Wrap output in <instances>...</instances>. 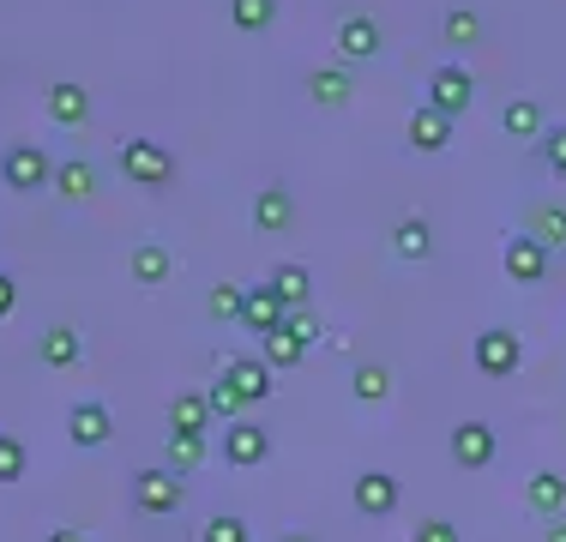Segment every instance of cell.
<instances>
[{
  "mask_svg": "<svg viewBox=\"0 0 566 542\" xmlns=\"http://www.w3.org/2000/svg\"><path fill=\"white\" fill-rule=\"evenodd\" d=\"M115 169L127 175L133 187H151V194H164V187L175 181V157L157 139H120L115 145Z\"/></svg>",
  "mask_w": 566,
  "mask_h": 542,
  "instance_id": "cell-1",
  "label": "cell"
},
{
  "mask_svg": "<svg viewBox=\"0 0 566 542\" xmlns=\"http://www.w3.org/2000/svg\"><path fill=\"white\" fill-rule=\"evenodd\" d=\"M0 181H7L12 194H43V187L55 181V157L36 139H12L7 152H0Z\"/></svg>",
  "mask_w": 566,
  "mask_h": 542,
  "instance_id": "cell-2",
  "label": "cell"
},
{
  "mask_svg": "<svg viewBox=\"0 0 566 542\" xmlns=\"http://www.w3.org/2000/svg\"><path fill=\"white\" fill-rule=\"evenodd\" d=\"M181 500H187V482L175 477L169 465L133 470V507H139L145 519H169V512H181Z\"/></svg>",
  "mask_w": 566,
  "mask_h": 542,
  "instance_id": "cell-3",
  "label": "cell"
},
{
  "mask_svg": "<svg viewBox=\"0 0 566 542\" xmlns=\"http://www.w3.org/2000/svg\"><path fill=\"white\" fill-rule=\"evenodd\" d=\"M470 356H476V368L489 379H506V374H518L524 344H518V332H506V325H482L476 344H470Z\"/></svg>",
  "mask_w": 566,
  "mask_h": 542,
  "instance_id": "cell-4",
  "label": "cell"
},
{
  "mask_svg": "<svg viewBox=\"0 0 566 542\" xmlns=\"http://www.w3.org/2000/svg\"><path fill=\"white\" fill-rule=\"evenodd\" d=\"M272 458V428L253 423V416H241V423H223V465L235 470H253Z\"/></svg>",
  "mask_w": 566,
  "mask_h": 542,
  "instance_id": "cell-5",
  "label": "cell"
},
{
  "mask_svg": "<svg viewBox=\"0 0 566 542\" xmlns=\"http://www.w3.org/2000/svg\"><path fill=\"white\" fill-rule=\"evenodd\" d=\"M470 103H476V79H470L464 66L447 61V66H434V73H428V108H434V115L458 121Z\"/></svg>",
  "mask_w": 566,
  "mask_h": 542,
  "instance_id": "cell-6",
  "label": "cell"
},
{
  "mask_svg": "<svg viewBox=\"0 0 566 542\" xmlns=\"http://www.w3.org/2000/svg\"><path fill=\"white\" fill-rule=\"evenodd\" d=\"M66 440L78 446V452H97V446L115 440V416L103 398H78L73 410H66Z\"/></svg>",
  "mask_w": 566,
  "mask_h": 542,
  "instance_id": "cell-7",
  "label": "cell"
},
{
  "mask_svg": "<svg viewBox=\"0 0 566 542\" xmlns=\"http://www.w3.org/2000/svg\"><path fill=\"white\" fill-rule=\"evenodd\" d=\"M447 452H452V465H458V470H489V465H494V452H501V440H494V428H489V423H458V428H452V440H447Z\"/></svg>",
  "mask_w": 566,
  "mask_h": 542,
  "instance_id": "cell-8",
  "label": "cell"
},
{
  "mask_svg": "<svg viewBox=\"0 0 566 542\" xmlns=\"http://www.w3.org/2000/svg\"><path fill=\"white\" fill-rule=\"evenodd\" d=\"M36 362H43V368H78V362H85V332L66 325V320L43 325V332H36Z\"/></svg>",
  "mask_w": 566,
  "mask_h": 542,
  "instance_id": "cell-9",
  "label": "cell"
},
{
  "mask_svg": "<svg viewBox=\"0 0 566 542\" xmlns=\"http://www.w3.org/2000/svg\"><path fill=\"white\" fill-rule=\"evenodd\" d=\"M349 500H356V512H368V519H392L403 488H398V477H386V470H361L356 488H349Z\"/></svg>",
  "mask_w": 566,
  "mask_h": 542,
  "instance_id": "cell-10",
  "label": "cell"
},
{
  "mask_svg": "<svg viewBox=\"0 0 566 542\" xmlns=\"http://www.w3.org/2000/svg\"><path fill=\"white\" fill-rule=\"evenodd\" d=\"M501 265H506L512 283H524V290H531V283L548 278V248L536 236H512L506 248H501Z\"/></svg>",
  "mask_w": 566,
  "mask_h": 542,
  "instance_id": "cell-11",
  "label": "cell"
},
{
  "mask_svg": "<svg viewBox=\"0 0 566 542\" xmlns=\"http://www.w3.org/2000/svg\"><path fill=\"white\" fill-rule=\"evenodd\" d=\"M223 379H229V386H235L248 404H265V398H272V386H277L260 350H253V356H223Z\"/></svg>",
  "mask_w": 566,
  "mask_h": 542,
  "instance_id": "cell-12",
  "label": "cell"
},
{
  "mask_svg": "<svg viewBox=\"0 0 566 542\" xmlns=\"http://www.w3.org/2000/svg\"><path fill=\"white\" fill-rule=\"evenodd\" d=\"M127 278H133V283H145V290H157V283H169V278H175V253L164 248V241H133V253H127Z\"/></svg>",
  "mask_w": 566,
  "mask_h": 542,
  "instance_id": "cell-13",
  "label": "cell"
},
{
  "mask_svg": "<svg viewBox=\"0 0 566 542\" xmlns=\"http://www.w3.org/2000/svg\"><path fill=\"white\" fill-rule=\"evenodd\" d=\"M43 103H49V121H55V127H85L91 121V91L73 85V79H55V85L43 91Z\"/></svg>",
  "mask_w": 566,
  "mask_h": 542,
  "instance_id": "cell-14",
  "label": "cell"
},
{
  "mask_svg": "<svg viewBox=\"0 0 566 542\" xmlns=\"http://www.w3.org/2000/svg\"><path fill=\"white\" fill-rule=\"evenodd\" d=\"M338 54H344V66L374 61V54H380V24H374L368 12H349V19L338 24Z\"/></svg>",
  "mask_w": 566,
  "mask_h": 542,
  "instance_id": "cell-15",
  "label": "cell"
},
{
  "mask_svg": "<svg viewBox=\"0 0 566 542\" xmlns=\"http://www.w3.org/2000/svg\"><path fill=\"white\" fill-rule=\"evenodd\" d=\"M290 223H295L290 187H260V194H253V229H260V236H283Z\"/></svg>",
  "mask_w": 566,
  "mask_h": 542,
  "instance_id": "cell-16",
  "label": "cell"
},
{
  "mask_svg": "<svg viewBox=\"0 0 566 542\" xmlns=\"http://www.w3.org/2000/svg\"><path fill=\"white\" fill-rule=\"evenodd\" d=\"M524 507L543 512V519H560L566 512V477L560 470H531V477H524Z\"/></svg>",
  "mask_w": 566,
  "mask_h": 542,
  "instance_id": "cell-17",
  "label": "cell"
},
{
  "mask_svg": "<svg viewBox=\"0 0 566 542\" xmlns=\"http://www.w3.org/2000/svg\"><path fill=\"white\" fill-rule=\"evenodd\" d=\"M283 314H290V308H283L277 295H272V283H248V308H241V325H248L253 337L277 332V325H283Z\"/></svg>",
  "mask_w": 566,
  "mask_h": 542,
  "instance_id": "cell-18",
  "label": "cell"
},
{
  "mask_svg": "<svg viewBox=\"0 0 566 542\" xmlns=\"http://www.w3.org/2000/svg\"><path fill=\"white\" fill-rule=\"evenodd\" d=\"M272 295L283 308H314V278H307V265H295V260H283V265H272Z\"/></svg>",
  "mask_w": 566,
  "mask_h": 542,
  "instance_id": "cell-19",
  "label": "cell"
},
{
  "mask_svg": "<svg viewBox=\"0 0 566 542\" xmlns=\"http://www.w3.org/2000/svg\"><path fill=\"white\" fill-rule=\"evenodd\" d=\"M349 66H314V73H307V97H314L319 108H344L349 103Z\"/></svg>",
  "mask_w": 566,
  "mask_h": 542,
  "instance_id": "cell-20",
  "label": "cell"
},
{
  "mask_svg": "<svg viewBox=\"0 0 566 542\" xmlns=\"http://www.w3.org/2000/svg\"><path fill=\"white\" fill-rule=\"evenodd\" d=\"M452 145V121L447 115H434V108H416L410 115V152H447Z\"/></svg>",
  "mask_w": 566,
  "mask_h": 542,
  "instance_id": "cell-21",
  "label": "cell"
},
{
  "mask_svg": "<svg viewBox=\"0 0 566 542\" xmlns=\"http://www.w3.org/2000/svg\"><path fill=\"white\" fill-rule=\"evenodd\" d=\"M392 253L410 265H422L428 253H434V229H428V217H403V223L392 229Z\"/></svg>",
  "mask_w": 566,
  "mask_h": 542,
  "instance_id": "cell-22",
  "label": "cell"
},
{
  "mask_svg": "<svg viewBox=\"0 0 566 542\" xmlns=\"http://www.w3.org/2000/svg\"><path fill=\"white\" fill-rule=\"evenodd\" d=\"M55 187L61 199H91L97 194V163H85V157H66V163H55Z\"/></svg>",
  "mask_w": 566,
  "mask_h": 542,
  "instance_id": "cell-23",
  "label": "cell"
},
{
  "mask_svg": "<svg viewBox=\"0 0 566 542\" xmlns=\"http://www.w3.org/2000/svg\"><path fill=\"white\" fill-rule=\"evenodd\" d=\"M169 428H181V434H211V404H206V392H175Z\"/></svg>",
  "mask_w": 566,
  "mask_h": 542,
  "instance_id": "cell-24",
  "label": "cell"
},
{
  "mask_svg": "<svg viewBox=\"0 0 566 542\" xmlns=\"http://www.w3.org/2000/svg\"><path fill=\"white\" fill-rule=\"evenodd\" d=\"M164 452H169V470H175V477H187V470H199V465L211 458V446H206V434L169 428V446H164Z\"/></svg>",
  "mask_w": 566,
  "mask_h": 542,
  "instance_id": "cell-25",
  "label": "cell"
},
{
  "mask_svg": "<svg viewBox=\"0 0 566 542\" xmlns=\"http://www.w3.org/2000/svg\"><path fill=\"white\" fill-rule=\"evenodd\" d=\"M501 127L512 139H543V108H536V97H512L501 108Z\"/></svg>",
  "mask_w": 566,
  "mask_h": 542,
  "instance_id": "cell-26",
  "label": "cell"
},
{
  "mask_svg": "<svg viewBox=\"0 0 566 542\" xmlns=\"http://www.w3.org/2000/svg\"><path fill=\"white\" fill-rule=\"evenodd\" d=\"M260 356H265V368H295V362H302L307 356V344H302V337H290V332H283V325H277V332H265L260 337Z\"/></svg>",
  "mask_w": 566,
  "mask_h": 542,
  "instance_id": "cell-27",
  "label": "cell"
},
{
  "mask_svg": "<svg viewBox=\"0 0 566 542\" xmlns=\"http://www.w3.org/2000/svg\"><path fill=\"white\" fill-rule=\"evenodd\" d=\"M524 236H536L548 253L566 248V206H536V211H531V229H524Z\"/></svg>",
  "mask_w": 566,
  "mask_h": 542,
  "instance_id": "cell-28",
  "label": "cell"
},
{
  "mask_svg": "<svg viewBox=\"0 0 566 542\" xmlns=\"http://www.w3.org/2000/svg\"><path fill=\"white\" fill-rule=\"evenodd\" d=\"M241 308H248V283H211V295H206V314L211 320H241Z\"/></svg>",
  "mask_w": 566,
  "mask_h": 542,
  "instance_id": "cell-29",
  "label": "cell"
},
{
  "mask_svg": "<svg viewBox=\"0 0 566 542\" xmlns=\"http://www.w3.org/2000/svg\"><path fill=\"white\" fill-rule=\"evenodd\" d=\"M349 392H356V404H380L386 392H392V374H386L380 362H361L356 379H349Z\"/></svg>",
  "mask_w": 566,
  "mask_h": 542,
  "instance_id": "cell-30",
  "label": "cell"
},
{
  "mask_svg": "<svg viewBox=\"0 0 566 542\" xmlns=\"http://www.w3.org/2000/svg\"><path fill=\"white\" fill-rule=\"evenodd\" d=\"M440 31H447V43H482V12L476 7H452L447 19H440Z\"/></svg>",
  "mask_w": 566,
  "mask_h": 542,
  "instance_id": "cell-31",
  "label": "cell"
},
{
  "mask_svg": "<svg viewBox=\"0 0 566 542\" xmlns=\"http://www.w3.org/2000/svg\"><path fill=\"white\" fill-rule=\"evenodd\" d=\"M229 19H235V31H265L277 19V0H229Z\"/></svg>",
  "mask_w": 566,
  "mask_h": 542,
  "instance_id": "cell-32",
  "label": "cell"
},
{
  "mask_svg": "<svg viewBox=\"0 0 566 542\" xmlns=\"http://www.w3.org/2000/svg\"><path fill=\"white\" fill-rule=\"evenodd\" d=\"M206 404H211V416H223V423H241V410H248V398H241V392L229 386L223 374L206 386Z\"/></svg>",
  "mask_w": 566,
  "mask_h": 542,
  "instance_id": "cell-33",
  "label": "cell"
},
{
  "mask_svg": "<svg viewBox=\"0 0 566 542\" xmlns=\"http://www.w3.org/2000/svg\"><path fill=\"white\" fill-rule=\"evenodd\" d=\"M199 542H253L248 519H235V512H218V519L199 524Z\"/></svg>",
  "mask_w": 566,
  "mask_h": 542,
  "instance_id": "cell-34",
  "label": "cell"
},
{
  "mask_svg": "<svg viewBox=\"0 0 566 542\" xmlns=\"http://www.w3.org/2000/svg\"><path fill=\"white\" fill-rule=\"evenodd\" d=\"M24 465H31V458H24V440H19V434L0 428V488L19 482V477H24Z\"/></svg>",
  "mask_w": 566,
  "mask_h": 542,
  "instance_id": "cell-35",
  "label": "cell"
},
{
  "mask_svg": "<svg viewBox=\"0 0 566 542\" xmlns=\"http://www.w3.org/2000/svg\"><path fill=\"white\" fill-rule=\"evenodd\" d=\"M283 332L302 337V344H319V332H326V325H319L314 308H290V314H283Z\"/></svg>",
  "mask_w": 566,
  "mask_h": 542,
  "instance_id": "cell-36",
  "label": "cell"
},
{
  "mask_svg": "<svg viewBox=\"0 0 566 542\" xmlns=\"http://www.w3.org/2000/svg\"><path fill=\"white\" fill-rule=\"evenodd\" d=\"M416 542H464V536H458L452 519H422L416 524Z\"/></svg>",
  "mask_w": 566,
  "mask_h": 542,
  "instance_id": "cell-37",
  "label": "cell"
},
{
  "mask_svg": "<svg viewBox=\"0 0 566 542\" xmlns=\"http://www.w3.org/2000/svg\"><path fill=\"white\" fill-rule=\"evenodd\" d=\"M543 163L555 175H566V127H555V133H543Z\"/></svg>",
  "mask_w": 566,
  "mask_h": 542,
  "instance_id": "cell-38",
  "label": "cell"
},
{
  "mask_svg": "<svg viewBox=\"0 0 566 542\" xmlns=\"http://www.w3.org/2000/svg\"><path fill=\"white\" fill-rule=\"evenodd\" d=\"M12 308H19V278H7V271H0V320H7Z\"/></svg>",
  "mask_w": 566,
  "mask_h": 542,
  "instance_id": "cell-39",
  "label": "cell"
},
{
  "mask_svg": "<svg viewBox=\"0 0 566 542\" xmlns=\"http://www.w3.org/2000/svg\"><path fill=\"white\" fill-rule=\"evenodd\" d=\"M43 542H91L85 531H78V524H55V531H49Z\"/></svg>",
  "mask_w": 566,
  "mask_h": 542,
  "instance_id": "cell-40",
  "label": "cell"
},
{
  "mask_svg": "<svg viewBox=\"0 0 566 542\" xmlns=\"http://www.w3.org/2000/svg\"><path fill=\"white\" fill-rule=\"evenodd\" d=\"M543 542H566V519H548V531H543Z\"/></svg>",
  "mask_w": 566,
  "mask_h": 542,
  "instance_id": "cell-41",
  "label": "cell"
},
{
  "mask_svg": "<svg viewBox=\"0 0 566 542\" xmlns=\"http://www.w3.org/2000/svg\"><path fill=\"white\" fill-rule=\"evenodd\" d=\"M277 542H319V536H314V531H283Z\"/></svg>",
  "mask_w": 566,
  "mask_h": 542,
  "instance_id": "cell-42",
  "label": "cell"
}]
</instances>
